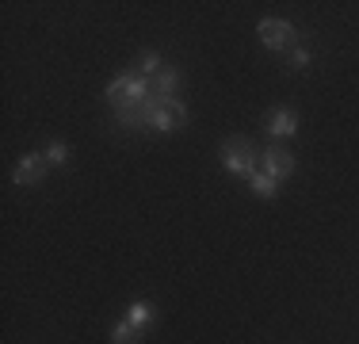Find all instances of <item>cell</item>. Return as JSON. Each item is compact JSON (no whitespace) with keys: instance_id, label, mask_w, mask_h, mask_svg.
<instances>
[{"instance_id":"1","label":"cell","mask_w":359,"mask_h":344,"mask_svg":"<svg viewBox=\"0 0 359 344\" xmlns=\"http://www.w3.org/2000/svg\"><path fill=\"white\" fill-rule=\"evenodd\" d=\"M222 168L229 176H245L252 180L260 172V150L249 142V138H226L222 142Z\"/></svg>"},{"instance_id":"2","label":"cell","mask_w":359,"mask_h":344,"mask_svg":"<svg viewBox=\"0 0 359 344\" xmlns=\"http://www.w3.org/2000/svg\"><path fill=\"white\" fill-rule=\"evenodd\" d=\"M104 96L111 100V107H115V103H145L153 96V81H145V77H138V73H130V69H126L123 77H115V81L107 84L104 88Z\"/></svg>"},{"instance_id":"3","label":"cell","mask_w":359,"mask_h":344,"mask_svg":"<svg viewBox=\"0 0 359 344\" xmlns=\"http://www.w3.org/2000/svg\"><path fill=\"white\" fill-rule=\"evenodd\" d=\"M294 168H298V161L287 145H268V150H260V172L271 176L276 184H283L287 176H294Z\"/></svg>"},{"instance_id":"4","label":"cell","mask_w":359,"mask_h":344,"mask_svg":"<svg viewBox=\"0 0 359 344\" xmlns=\"http://www.w3.org/2000/svg\"><path fill=\"white\" fill-rule=\"evenodd\" d=\"M256 34H260V42H264L268 50H276V54H287L290 42L298 39V34H294V23H287V20H271V15L256 23Z\"/></svg>"},{"instance_id":"5","label":"cell","mask_w":359,"mask_h":344,"mask_svg":"<svg viewBox=\"0 0 359 344\" xmlns=\"http://www.w3.org/2000/svg\"><path fill=\"white\" fill-rule=\"evenodd\" d=\"M184 123H187V103L180 100V96H165L161 111L153 115V123H149V131H157V134H172V131H180Z\"/></svg>"},{"instance_id":"6","label":"cell","mask_w":359,"mask_h":344,"mask_svg":"<svg viewBox=\"0 0 359 344\" xmlns=\"http://www.w3.org/2000/svg\"><path fill=\"white\" fill-rule=\"evenodd\" d=\"M46 168H50L46 153H23L20 165H15V172H12V180L20 187H31V184H39V180L46 176Z\"/></svg>"},{"instance_id":"7","label":"cell","mask_w":359,"mask_h":344,"mask_svg":"<svg viewBox=\"0 0 359 344\" xmlns=\"http://www.w3.org/2000/svg\"><path fill=\"white\" fill-rule=\"evenodd\" d=\"M268 134L271 138H283V142H287V138H294L298 134V111L294 107H276L268 115Z\"/></svg>"},{"instance_id":"8","label":"cell","mask_w":359,"mask_h":344,"mask_svg":"<svg viewBox=\"0 0 359 344\" xmlns=\"http://www.w3.org/2000/svg\"><path fill=\"white\" fill-rule=\"evenodd\" d=\"M180 84H184V69L176 65H165L157 77H153V96H176Z\"/></svg>"},{"instance_id":"9","label":"cell","mask_w":359,"mask_h":344,"mask_svg":"<svg viewBox=\"0 0 359 344\" xmlns=\"http://www.w3.org/2000/svg\"><path fill=\"white\" fill-rule=\"evenodd\" d=\"M126 322H130L134 329L149 333L153 325H157V306H153V303H142V298H138V303L126 306Z\"/></svg>"},{"instance_id":"10","label":"cell","mask_w":359,"mask_h":344,"mask_svg":"<svg viewBox=\"0 0 359 344\" xmlns=\"http://www.w3.org/2000/svg\"><path fill=\"white\" fill-rule=\"evenodd\" d=\"M161 69H165V62H161V54H157V50H145V54L134 58L130 73H138V77H145V81H153V77H157Z\"/></svg>"},{"instance_id":"11","label":"cell","mask_w":359,"mask_h":344,"mask_svg":"<svg viewBox=\"0 0 359 344\" xmlns=\"http://www.w3.org/2000/svg\"><path fill=\"white\" fill-rule=\"evenodd\" d=\"M111 344H142V329H134L130 322H115L111 325Z\"/></svg>"},{"instance_id":"12","label":"cell","mask_w":359,"mask_h":344,"mask_svg":"<svg viewBox=\"0 0 359 344\" xmlns=\"http://www.w3.org/2000/svg\"><path fill=\"white\" fill-rule=\"evenodd\" d=\"M249 187H252L256 199H276V195H279V184L271 176H264V172H256V176L249 180Z\"/></svg>"},{"instance_id":"13","label":"cell","mask_w":359,"mask_h":344,"mask_svg":"<svg viewBox=\"0 0 359 344\" xmlns=\"http://www.w3.org/2000/svg\"><path fill=\"white\" fill-rule=\"evenodd\" d=\"M46 161L54 168H65V165H69V145H65V142H50L46 145Z\"/></svg>"},{"instance_id":"14","label":"cell","mask_w":359,"mask_h":344,"mask_svg":"<svg viewBox=\"0 0 359 344\" xmlns=\"http://www.w3.org/2000/svg\"><path fill=\"white\" fill-rule=\"evenodd\" d=\"M287 54H290V65H294L298 73H302V69H310V62H313V54H310L306 46H290Z\"/></svg>"}]
</instances>
